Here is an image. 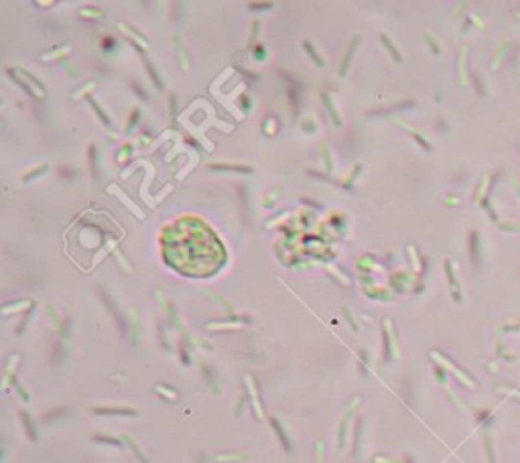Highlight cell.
<instances>
[{"mask_svg":"<svg viewBox=\"0 0 520 463\" xmlns=\"http://www.w3.org/2000/svg\"><path fill=\"white\" fill-rule=\"evenodd\" d=\"M167 262L187 277H210L226 260L220 240L197 220H181L163 236Z\"/></svg>","mask_w":520,"mask_h":463,"instance_id":"6da1fadb","label":"cell"},{"mask_svg":"<svg viewBox=\"0 0 520 463\" xmlns=\"http://www.w3.org/2000/svg\"><path fill=\"white\" fill-rule=\"evenodd\" d=\"M215 171H236V173H250V169H246V167H232V165H228V167H213Z\"/></svg>","mask_w":520,"mask_h":463,"instance_id":"7a4b0ae2","label":"cell"},{"mask_svg":"<svg viewBox=\"0 0 520 463\" xmlns=\"http://www.w3.org/2000/svg\"><path fill=\"white\" fill-rule=\"evenodd\" d=\"M112 45H114V41H112V39H104V49H108V51H110V49H112Z\"/></svg>","mask_w":520,"mask_h":463,"instance_id":"3957f363","label":"cell"},{"mask_svg":"<svg viewBox=\"0 0 520 463\" xmlns=\"http://www.w3.org/2000/svg\"><path fill=\"white\" fill-rule=\"evenodd\" d=\"M252 8H268V4H252Z\"/></svg>","mask_w":520,"mask_h":463,"instance_id":"277c9868","label":"cell"}]
</instances>
